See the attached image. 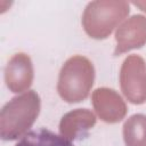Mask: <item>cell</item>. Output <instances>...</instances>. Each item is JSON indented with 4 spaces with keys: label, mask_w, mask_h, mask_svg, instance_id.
<instances>
[{
    "label": "cell",
    "mask_w": 146,
    "mask_h": 146,
    "mask_svg": "<svg viewBox=\"0 0 146 146\" xmlns=\"http://www.w3.org/2000/svg\"><path fill=\"white\" fill-rule=\"evenodd\" d=\"M15 146H74L67 138L48 129H36L25 133Z\"/></svg>",
    "instance_id": "cell-1"
}]
</instances>
